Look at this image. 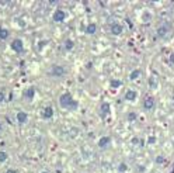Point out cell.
<instances>
[{
    "label": "cell",
    "instance_id": "cell-1",
    "mask_svg": "<svg viewBox=\"0 0 174 173\" xmlns=\"http://www.w3.org/2000/svg\"><path fill=\"white\" fill-rule=\"evenodd\" d=\"M59 106L66 110H76L79 107V103L73 99V96L69 92H65L59 96Z\"/></svg>",
    "mask_w": 174,
    "mask_h": 173
},
{
    "label": "cell",
    "instance_id": "cell-2",
    "mask_svg": "<svg viewBox=\"0 0 174 173\" xmlns=\"http://www.w3.org/2000/svg\"><path fill=\"white\" fill-rule=\"evenodd\" d=\"M110 113H111L110 103L103 102L101 104H100V110H98V114H100V117H101V118H107V117L110 115Z\"/></svg>",
    "mask_w": 174,
    "mask_h": 173
},
{
    "label": "cell",
    "instance_id": "cell-3",
    "mask_svg": "<svg viewBox=\"0 0 174 173\" xmlns=\"http://www.w3.org/2000/svg\"><path fill=\"white\" fill-rule=\"evenodd\" d=\"M10 46H11V49H13L14 52H17V54H21V52H24V44H23V41L20 38H16L11 41V44H10Z\"/></svg>",
    "mask_w": 174,
    "mask_h": 173
},
{
    "label": "cell",
    "instance_id": "cell-4",
    "mask_svg": "<svg viewBox=\"0 0 174 173\" xmlns=\"http://www.w3.org/2000/svg\"><path fill=\"white\" fill-rule=\"evenodd\" d=\"M67 73V69L65 68V66H59V65H55L53 68L51 69V75L55 77H60L63 76V75H66Z\"/></svg>",
    "mask_w": 174,
    "mask_h": 173
},
{
    "label": "cell",
    "instance_id": "cell-5",
    "mask_svg": "<svg viewBox=\"0 0 174 173\" xmlns=\"http://www.w3.org/2000/svg\"><path fill=\"white\" fill-rule=\"evenodd\" d=\"M65 19H66V13H65L63 10H60V9L55 10L53 14H52V20H53L55 23H62Z\"/></svg>",
    "mask_w": 174,
    "mask_h": 173
},
{
    "label": "cell",
    "instance_id": "cell-6",
    "mask_svg": "<svg viewBox=\"0 0 174 173\" xmlns=\"http://www.w3.org/2000/svg\"><path fill=\"white\" fill-rule=\"evenodd\" d=\"M111 144V137H108V135H104V137H101L100 139H98V142H97V145H98V148L100 149H105V148H108Z\"/></svg>",
    "mask_w": 174,
    "mask_h": 173
},
{
    "label": "cell",
    "instance_id": "cell-7",
    "mask_svg": "<svg viewBox=\"0 0 174 173\" xmlns=\"http://www.w3.org/2000/svg\"><path fill=\"white\" fill-rule=\"evenodd\" d=\"M110 31L112 35H121L124 32V27L119 24V23H114V24H111V28Z\"/></svg>",
    "mask_w": 174,
    "mask_h": 173
},
{
    "label": "cell",
    "instance_id": "cell-8",
    "mask_svg": "<svg viewBox=\"0 0 174 173\" xmlns=\"http://www.w3.org/2000/svg\"><path fill=\"white\" fill-rule=\"evenodd\" d=\"M34 96H35V87H32V86L27 87V89L24 90V93H23V97L27 99V100H32Z\"/></svg>",
    "mask_w": 174,
    "mask_h": 173
},
{
    "label": "cell",
    "instance_id": "cell-9",
    "mask_svg": "<svg viewBox=\"0 0 174 173\" xmlns=\"http://www.w3.org/2000/svg\"><path fill=\"white\" fill-rule=\"evenodd\" d=\"M52 115H53V109H52V106H46L45 109H44V111H42L41 117H42L44 120H49V118H52Z\"/></svg>",
    "mask_w": 174,
    "mask_h": 173
},
{
    "label": "cell",
    "instance_id": "cell-10",
    "mask_svg": "<svg viewBox=\"0 0 174 173\" xmlns=\"http://www.w3.org/2000/svg\"><path fill=\"white\" fill-rule=\"evenodd\" d=\"M143 107H145V110H152L155 107V99L153 97H146L145 102H143Z\"/></svg>",
    "mask_w": 174,
    "mask_h": 173
},
{
    "label": "cell",
    "instance_id": "cell-11",
    "mask_svg": "<svg viewBox=\"0 0 174 173\" xmlns=\"http://www.w3.org/2000/svg\"><path fill=\"white\" fill-rule=\"evenodd\" d=\"M136 97H138V93L135 90H128L125 93V100H128V102H135Z\"/></svg>",
    "mask_w": 174,
    "mask_h": 173
},
{
    "label": "cell",
    "instance_id": "cell-12",
    "mask_svg": "<svg viewBox=\"0 0 174 173\" xmlns=\"http://www.w3.org/2000/svg\"><path fill=\"white\" fill-rule=\"evenodd\" d=\"M28 120V114L24 113V111H18L17 113V122L18 124H24V122Z\"/></svg>",
    "mask_w": 174,
    "mask_h": 173
},
{
    "label": "cell",
    "instance_id": "cell-13",
    "mask_svg": "<svg viewBox=\"0 0 174 173\" xmlns=\"http://www.w3.org/2000/svg\"><path fill=\"white\" fill-rule=\"evenodd\" d=\"M84 31H86V34H89V35H93V34H96V31H97V26L94 23H90V24H87Z\"/></svg>",
    "mask_w": 174,
    "mask_h": 173
},
{
    "label": "cell",
    "instance_id": "cell-14",
    "mask_svg": "<svg viewBox=\"0 0 174 173\" xmlns=\"http://www.w3.org/2000/svg\"><path fill=\"white\" fill-rule=\"evenodd\" d=\"M142 76V71L141 69H135V71H132L131 73H129V79L131 80H136L138 77Z\"/></svg>",
    "mask_w": 174,
    "mask_h": 173
},
{
    "label": "cell",
    "instance_id": "cell-15",
    "mask_svg": "<svg viewBox=\"0 0 174 173\" xmlns=\"http://www.w3.org/2000/svg\"><path fill=\"white\" fill-rule=\"evenodd\" d=\"M167 31H168L167 26H160L157 28V35H159V37H164V35L167 34Z\"/></svg>",
    "mask_w": 174,
    "mask_h": 173
},
{
    "label": "cell",
    "instance_id": "cell-16",
    "mask_svg": "<svg viewBox=\"0 0 174 173\" xmlns=\"http://www.w3.org/2000/svg\"><path fill=\"white\" fill-rule=\"evenodd\" d=\"M73 46H75V42H73L72 39H66V41H65V49L70 51V49H73Z\"/></svg>",
    "mask_w": 174,
    "mask_h": 173
},
{
    "label": "cell",
    "instance_id": "cell-17",
    "mask_svg": "<svg viewBox=\"0 0 174 173\" xmlns=\"http://www.w3.org/2000/svg\"><path fill=\"white\" fill-rule=\"evenodd\" d=\"M7 159H9V154H7L6 151H0V163L6 162Z\"/></svg>",
    "mask_w": 174,
    "mask_h": 173
},
{
    "label": "cell",
    "instance_id": "cell-18",
    "mask_svg": "<svg viewBox=\"0 0 174 173\" xmlns=\"http://www.w3.org/2000/svg\"><path fill=\"white\" fill-rule=\"evenodd\" d=\"M9 34H10V32H9V30L1 28V30H0V39H6L7 37H9Z\"/></svg>",
    "mask_w": 174,
    "mask_h": 173
},
{
    "label": "cell",
    "instance_id": "cell-19",
    "mask_svg": "<svg viewBox=\"0 0 174 173\" xmlns=\"http://www.w3.org/2000/svg\"><path fill=\"white\" fill-rule=\"evenodd\" d=\"M111 84V87H119V86H122V82L121 80H115V79H112L110 82Z\"/></svg>",
    "mask_w": 174,
    "mask_h": 173
},
{
    "label": "cell",
    "instance_id": "cell-20",
    "mask_svg": "<svg viewBox=\"0 0 174 173\" xmlns=\"http://www.w3.org/2000/svg\"><path fill=\"white\" fill-rule=\"evenodd\" d=\"M128 170V165L126 163H119V166H118V172H121V173H124V172H126Z\"/></svg>",
    "mask_w": 174,
    "mask_h": 173
},
{
    "label": "cell",
    "instance_id": "cell-21",
    "mask_svg": "<svg viewBox=\"0 0 174 173\" xmlns=\"http://www.w3.org/2000/svg\"><path fill=\"white\" fill-rule=\"evenodd\" d=\"M136 117H138V114H136V113H131V114L128 115V120H129V121H135Z\"/></svg>",
    "mask_w": 174,
    "mask_h": 173
},
{
    "label": "cell",
    "instance_id": "cell-22",
    "mask_svg": "<svg viewBox=\"0 0 174 173\" xmlns=\"http://www.w3.org/2000/svg\"><path fill=\"white\" fill-rule=\"evenodd\" d=\"M4 100H6V93L3 90H0V103H3Z\"/></svg>",
    "mask_w": 174,
    "mask_h": 173
},
{
    "label": "cell",
    "instance_id": "cell-23",
    "mask_svg": "<svg viewBox=\"0 0 174 173\" xmlns=\"http://www.w3.org/2000/svg\"><path fill=\"white\" fill-rule=\"evenodd\" d=\"M156 162H157V163H161V162H164V159H163L161 156H157V159H156Z\"/></svg>",
    "mask_w": 174,
    "mask_h": 173
},
{
    "label": "cell",
    "instance_id": "cell-24",
    "mask_svg": "<svg viewBox=\"0 0 174 173\" xmlns=\"http://www.w3.org/2000/svg\"><path fill=\"white\" fill-rule=\"evenodd\" d=\"M6 173H18L16 169H9V170H6Z\"/></svg>",
    "mask_w": 174,
    "mask_h": 173
},
{
    "label": "cell",
    "instance_id": "cell-25",
    "mask_svg": "<svg viewBox=\"0 0 174 173\" xmlns=\"http://www.w3.org/2000/svg\"><path fill=\"white\" fill-rule=\"evenodd\" d=\"M1 128H3V124H1V122H0V131H1Z\"/></svg>",
    "mask_w": 174,
    "mask_h": 173
},
{
    "label": "cell",
    "instance_id": "cell-26",
    "mask_svg": "<svg viewBox=\"0 0 174 173\" xmlns=\"http://www.w3.org/2000/svg\"><path fill=\"white\" fill-rule=\"evenodd\" d=\"M41 173H49V172H45V170H44V172H41Z\"/></svg>",
    "mask_w": 174,
    "mask_h": 173
},
{
    "label": "cell",
    "instance_id": "cell-27",
    "mask_svg": "<svg viewBox=\"0 0 174 173\" xmlns=\"http://www.w3.org/2000/svg\"><path fill=\"white\" fill-rule=\"evenodd\" d=\"M0 30H1V27H0Z\"/></svg>",
    "mask_w": 174,
    "mask_h": 173
}]
</instances>
